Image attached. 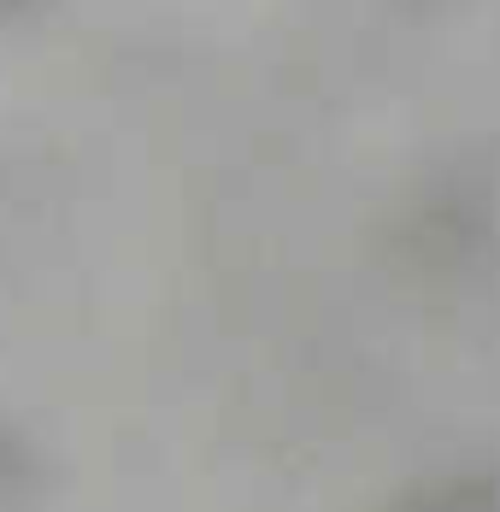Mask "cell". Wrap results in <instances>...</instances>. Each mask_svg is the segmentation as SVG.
<instances>
[{
    "instance_id": "1",
    "label": "cell",
    "mask_w": 500,
    "mask_h": 512,
    "mask_svg": "<svg viewBox=\"0 0 500 512\" xmlns=\"http://www.w3.org/2000/svg\"><path fill=\"white\" fill-rule=\"evenodd\" d=\"M400 512H495V483L489 477H471V483H448L436 495H418Z\"/></svg>"
}]
</instances>
